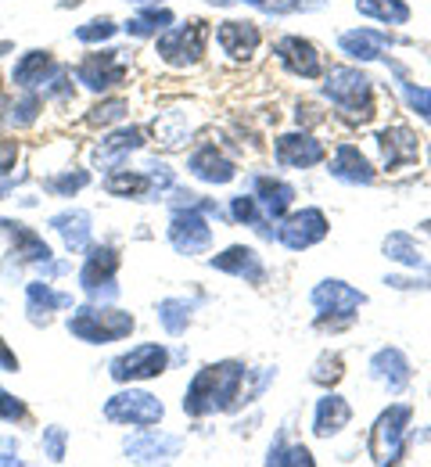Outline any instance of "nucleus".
Instances as JSON below:
<instances>
[{
  "instance_id": "f257e3e1",
  "label": "nucleus",
  "mask_w": 431,
  "mask_h": 467,
  "mask_svg": "<svg viewBox=\"0 0 431 467\" xmlns=\"http://www.w3.org/2000/svg\"><path fill=\"white\" fill-rule=\"evenodd\" d=\"M248 370L238 359H223V363H212V367H201L194 374V381L187 385L184 410L190 417H205V413H216V410H234L241 396V385H245Z\"/></svg>"
},
{
  "instance_id": "f03ea898",
  "label": "nucleus",
  "mask_w": 431,
  "mask_h": 467,
  "mask_svg": "<svg viewBox=\"0 0 431 467\" xmlns=\"http://www.w3.org/2000/svg\"><path fill=\"white\" fill-rule=\"evenodd\" d=\"M323 94L338 105L342 119H349V122L364 126V122L374 119V87H370V79L360 68H345V65L331 68L327 83H323Z\"/></svg>"
},
{
  "instance_id": "7ed1b4c3",
  "label": "nucleus",
  "mask_w": 431,
  "mask_h": 467,
  "mask_svg": "<svg viewBox=\"0 0 431 467\" xmlns=\"http://www.w3.org/2000/svg\"><path fill=\"white\" fill-rule=\"evenodd\" d=\"M414 410L406 403L388 407L370 428V457L374 464H399L406 457V431H410Z\"/></svg>"
},
{
  "instance_id": "20e7f679",
  "label": "nucleus",
  "mask_w": 431,
  "mask_h": 467,
  "mask_svg": "<svg viewBox=\"0 0 431 467\" xmlns=\"http://www.w3.org/2000/svg\"><path fill=\"white\" fill-rule=\"evenodd\" d=\"M137 327V320L123 309H79L76 317H68V331L79 342L90 346H108V342H123L126 335Z\"/></svg>"
},
{
  "instance_id": "39448f33",
  "label": "nucleus",
  "mask_w": 431,
  "mask_h": 467,
  "mask_svg": "<svg viewBox=\"0 0 431 467\" xmlns=\"http://www.w3.org/2000/svg\"><path fill=\"white\" fill-rule=\"evenodd\" d=\"M205 40H209V26L201 18H194L187 26H169V29L159 33V55L173 68H187V65L201 61Z\"/></svg>"
},
{
  "instance_id": "423d86ee",
  "label": "nucleus",
  "mask_w": 431,
  "mask_h": 467,
  "mask_svg": "<svg viewBox=\"0 0 431 467\" xmlns=\"http://www.w3.org/2000/svg\"><path fill=\"white\" fill-rule=\"evenodd\" d=\"M105 417L116 420V424H133V428H155L162 417H166V407L151 396V392H140V389H126L119 396H112L105 403Z\"/></svg>"
},
{
  "instance_id": "0eeeda50",
  "label": "nucleus",
  "mask_w": 431,
  "mask_h": 467,
  "mask_svg": "<svg viewBox=\"0 0 431 467\" xmlns=\"http://www.w3.org/2000/svg\"><path fill=\"white\" fill-rule=\"evenodd\" d=\"M313 306H316V313H320V320H338V324H345V320H353L356 317V309L367 302V295L356 292L353 285H345V281H320L316 288H313Z\"/></svg>"
},
{
  "instance_id": "6e6552de",
  "label": "nucleus",
  "mask_w": 431,
  "mask_h": 467,
  "mask_svg": "<svg viewBox=\"0 0 431 467\" xmlns=\"http://www.w3.org/2000/svg\"><path fill=\"white\" fill-rule=\"evenodd\" d=\"M76 79L94 90V94H108L116 87H123L126 79V65L119 58V51H97V55H87L76 68Z\"/></svg>"
},
{
  "instance_id": "1a4fd4ad",
  "label": "nucleus",
  "mask_w": 431,
  "mask_h": 467,
  "mask_svg": "<svg viewBox=\"0 0 431 467\" xmlns=\"http://www.w3.org/2000/svg\"><path fill=\"white\" fill-rule=\"evenodd\" d=\"M166 367H169V352L162 346H137L119 359H112V378L123 385L126 381H148V378H159Z\"/></svg>"
},
{
  "instance_id": "9d476101",
  "label": "nucleus",
  "mask_w": 431,
  "mask_h": 467,
  "mask_svg": "<svg viewBox=\"0 0 431 467\" xmlns=\"http://www.w3.org/2000/svg\"><path fill=\"white\" fill-rule=\"evenodd\" d=\"M169 241L180 255H198V252H209L212 244V231L201 216V209H177L173 223H169Z\"/></svg>"
},
{
  "instance_id": "9b49d317",
  "label": "nucleus",
  "mask_w": 431,
  "mask_h": 467,
  "mask_svg": "<svg viewBox=\"0 0 431 467\" xmlns=\"http://www.w3.org/2000/svg\"><path fill=\"white\" fill-rule=\"evenodd\" d=\"M277 237H281L292 252H303V248H309V244H316V241H323V237H327V216H323L320 209L292 213V216L281 223Z\"/></svg>"
},
{
  "instance_id": "f8f14e48",
  "label": "nucleus",
  "mask_w": 431,
  "mask_h": 467,
  "mask_svg": "<svg viewBox=\"0 0 431 467\" xmlns=\"http://www.w3.org/2000/svg\"><path fill=\"white\" fill-rule=\"evenodd\" d=\"M273 55L281 58V65L292 72V76H303V79H316L320 72H323V58H320V51L303 40V36H281L277 44H273Z\"/></svg>"
},
{
  "instance_id": "ddd939ff",
  "label": "nucleus",
  "mask_w": 431,
  "mask_h": 467,
  "mask_svg": "<svg viewBox=\"0 0 431 467\" xmlns=\"http://www.w3.org/2000/svg\"><path fill=\"white\" fill-rule=\"evenodd\" d=\"M377 148H381V162H385V170L414 166L417 155H421L417 133L406 130V126H388V130H381V133H377Z\"/></svg>"
},
{
  "instance_id": "4468645a",
  "label": "nucleus",
  "mask_w": 431,
  "mask_h": 467,
  "mask_svg": "<svg viewBox=\"0 0 431 467\" xmlns=\"http://www.w3.org/2000/svg\"><path fill=\"white\" fill-rule=\"evenodd\" d=\"M180 439L177 435H166V431H155V428H140V435L126 439V457L129 461H140V464H155V461H173L180 453Z\"/></svg>"
},
{
  "instance_id": "2eb2a0df",
  "label": "nucleus",
  "mask_w": 431,
  "mask_h": 467,
  "mask_svg": "<svg viewBox=\"0 0 431 467\" xmlns=\"http://www.w3.org/2000/svg\"><path fill=\"white\" fill-rule=\"evenodd\" d=\"M209 266H212V270H223V274H231V277H241L248 285H262V277H266V266H262L259 252H255V248H245V244H231L227 252L212 255Z\"/></svg>"
},
{
  "instance_id": "dca6fc26",
  "label": "nucleus",
  "mask_w": 431,
  "mask_h": 467,
  "mask_svg": "<svg viewBox=\"0 0 431 467\" xmlns=\"http://www.w3.org/2000/svg\"><path fill=\"white\" fill-rule=\"evenodd\" d=\"M277 162L288 170H309V166L323 162V144L313 140L309 133H284L277 140Z\"/></svg>"
},
{
  "instance_id": "f3484780",
  "label": "nucleus",
  "mask_w": 431,
  "mask_h": 467,
  "mask_svg": "<svg viewBox=\"0 0 431 467\" xmlns=\"http://www.w3.org/2000/svg\"><path fill=\"white\" fill-rule=\"evenodd\" d=\"M116 270H119V252H116V248H108V244L90 248V255H87V263H83V270H79V285L90 295L101 292V288H112Z\"/></svg>"
},
{
  "instance_id": "a211bd4d",
  "label": "nucleus",
  "mask_w": 431,
  "mask_h": 467,
  "mask_svg": "<svg viewBox=\"0 0 431 467\" xmlns=\"http://www.w3.org/2000/svg\"><path fill=\"white\" fill-rule=\"evenodd\" d=\"M370 374L374 381H381L388 392H403L410 385V363L399 349H381L370 359Z\"/></svg>"
},
{
  "instance_id": "6ab92c4d",
  "label": "nucleus",
  "mask_w": 431,
  "mask_h": 467,
  "mask_svg": "<svg viewBox=\"0 0 431 467\" xmlns=\"http://www.w3.org/2000/svg\"><path fill=\"white\" fill-rule=\"evenodd\" d=\"M190 173L205 180V183H231L238 176V170L223 151H216V144H205L190 155Z\"/></svg>"
},
{
  "instance_id": "aec40b11",
  "label": "nucleus",
  "mask_w": 431,
  "mask_h": 467,
  "mask_svg": "<svg viewBox=\"0 0 431 467\" xmlns=\"http://www.w3.org/2000/svg\"><path fill=\"white\" fill-rule=\"evenodd\" d=\"M255 202L262 205L266 220H281L295 202V187L284 180H273V176H259L255 180Z\"/></svg>"
},
{
  "instance_id": "412c9836",
  "label": "nucleus",
  "mask_w": 431,
  "mask_h": 467,
  "mask_svg": "<svg viewBox=\"0 0 431 467\" xmlns=\"http://www.w3.org/2000/svg\"><path fill=\"white\" fill-rule=\"evenodd\" d=\"M216 40H220V47H223L231 58H238V61L251 58V55L259 51V29H255L251 22H223V26L216 29Z\"/></svg>"
},
{
  "instance_id": "4be33fe9",
  "label": "nucleus",
  "mask_w": 431,
  "mask_h": 467,
  "mask_svg": "<svg viewBox=\"0 0 431 467\" xmlns=\"http://www.w3.org/2000/svg\"><path fill=\"white\" fill-rule=\"evenodd\" d=\"M0 231L11 234V255H18L22 263H51V248L36 231L11 223V220H0Z\"/></svg>"
},
{
  "instance_id": "5701e85b",
  "label": "nucleus",
  "mask_w": 431,
  "mask_h": 467,
  "mask_svg": "<svg viewBox=\"0 0 431 467\" xmlns=\"http://www.w3.org/2000/svg\"><path fill=\"white\" fill-rule=\"evenodd\" d=\"M331 176L334 180H345V183H374V170H370V162L364 159V151L360 148H353V144H342L338 151H334V159H331Z\"/></svg>"
},
{
  "instance_id": "b1692460",
  "label": "nucleus",
  "mask_w": 431,
  "mask_h": 467,
  "mask_svg": "<svg viewBox=\"0 0 431 467\" xmlns=\"http://www.w3.org/2000/svg\"><path fill=\"white\" fill-rule=\"evenodd\" d=\"M144 144V133L137 130V126H129V130H119V133H112L108 140H101V148L94 151V162L101 166V170H116V166H123V159L129 151H137Z\"/></svg>"
},
{
  "instance_id": "393cba45",
  "label": "nucleus",
  "mask_w": 431,
  "mask_h": 467,
  "mask_svg": "<svg viewBox=\"0 0 431 467\" xmlns=\"http://www.w3.org/2000/svg\"><path fill=\"white\" fill-rule=\"evenodd\" d=\"M338 47H342L349 58L374 61V58H381L385 47H392V36H388V33H377V29H353V33H342V36H338Z\"/></svg>"
},
{
  "instance_id": "a878e982",
  "label": "nucleus",
  "mask_w": 431,
  "mask_h": 467,
  "mask_svg": "<svg viewBox=\"0 0 431 467\" xmlns=\"http://www.w3.org/2000/svg\"><path fill=\"white\" fill-rule=\"evenodd\" d=\"M55 72H58V65L51 58V51H29V55H22L18 65H15V83L22 90H36L40 83L55 79Z\"/></svg>"
},
{
  "instance_id": "bb28decb",
  "label": "nucleus",
  "mask_w": 431,
  "mask_h": 467,
  "mask_svg": "<svg viewBox=\"0 0 431 467\" xmlns=\"http://www.w3.org/2000/svg\"><path fill=\"white\" fill-rule=\"evenodd\" d=\"M349 420H353V407H349L342 396H323V400L316 403V413H313V431H316L320 439H331V435H338Z\"/></svg>"
},
{
  "instance_id": "cd10ccee",
  "label": "nucleus",
  "mask_w": 431,
  "mask_h": 467,
  "mask_svg": "<svg viewBox=\"0 0 431 467\" xmlns=\"http://www.w3.org/2000/svg\"><path fill=\"white\" fill-rule=\"evenodd\" d=\"M51 227L65 237L68 252H83L90 244V213H83V209H68V213L51 216Z\"/></svg>"
},
{
  "instance_id": "c85d7f7f",
  "label": "nucleus",
  "mask_w": 431,
  "mask_h": 467,
  "mask_svg": "<svg viewBox=\"0 0 431 467\" xmlns=\"http://www.w3.org/2000/svg\"><path fill=\"white\" fill-rule=\"evenodd\" d=\"M108 194H119V198H144L155 191V180L151 173H129V170H116V173L105 180Z\"/></svg>"
},
{
  "instance_id": "c756f323",
  "label": "nucleus",
  "mask_w": 431,
  "mask_h": 467,
  "mask_svg": "<svg viewBox=\"0 0 431 467\" xmlns=\"http://www.w3.org/2000/svg\"><path fill=\"white\" fill-rule=\"evenodd\" d=\"M26 298H29V313H33V320H36V324H40V313H44V320H47V313H51V309H65V306H72V298H68V295L51 292V285H47V281H33V285L26 288Z\"/></svg>"
},
{
  "instance_id": "7c9ffc66",
  "label": "nucleus",
  "mask_w": 431,
  "mask_h": 467,
  "mask_svg": "<svg viewBox=\"0 0 431 467\" xmlns=\"http://www.w3.org/2000/svg\"><path fill=\"white\" fill-rule=\"evenodd\" d=\"M356 11L367 15V18H377L385 26H403L410 22V7L403 0H356Z\"/></svg>"
},
{
  "instance_id": "2f4dec72",
  "label": "nucleus",
  "mask_w": 431,
  "mask_h": 467,
  "mask_svg": "<svg viewBox=\"0 0 431 467\" xmlns=\"http://www.w3.org/2000/svg\"><path fill=\"white\" fill-rule=\"evenodd\" d=\"M385 255L388 259H395V263H403V266H414V270H421L425 266V255H421V248L414 244V237L403 231L388 234L385 237Z\"/></svg>"
},
{
  "instance_id": "473e14b6",
  "label": "nucleus",
  "mask_w": 431,
  "mask_h": 467,
  "mask_svg": "<svg viewBox=\"0 0 431 467\" xmlns=\"http://www.w3.org/2000/svg\"><path fill=\"white\" fill-rule=\"evenodd\" d=\"M169 26H173V15H169V11L148 7V11H140L137 18L126 22V33H129V36H159V33L169 29Z\"/></svg>"
},
{
  "instance_id": "72a5a7b5",
  "label": "nucleus",
  "mask_w": 431,
  "mask_h": 467,
  "mask_svg": "<svg viewBox=\"0 0 431 467\" xmlns=\"http://www.w3.org/2000/svg\"><path fill=\"white\" fill-rule=\"evenodd\" d=\"M190 302L184 298H166V302H159V324L166 327V335H184L187 324H190Z\"/></svg>"
},
{
  "instance_id": "f704fd0d",
  "label": "nucleus",
  "mask_w": 431,
  "mask_h": 467,
  "mask_svg": "<svg viewBox=\"0 0 431 467\" xmlns=\"http://www.w3.org/2000/svg\"><path fill=\"white\" fill-rule=\"evenodd\" d=\"M342 374H345V363H342L338 352H323V356L313 363V370H309V378H313L316 385H338Z\"/></svg>"
},
{
  "instance_id": "c9c22d12",
  "label": "nucleus",
  "mask_w": 431,
  "mask_h": 467,
  "mask_svg": "<svg viewBox=\"0 0 431 467\" xmlns=\"http://www.w3.org/2000/svg\"><path fill=\"white\" fill-rule=\"evenodd\" d=\"M266 464H288V467H313V457H309L306 446H284V439H277L273 446H270V457H266Z\"/></svg>"
},
{
  "instance_id": "e433bc0d",
  "label": "nucleus",
  "mask_w": 431,
  "mask_h": 467,
  "mask_svg": "<svg viewBox=\"0 0 431 467\" xmlns=\"http://www.w3.org/2000/svg\"><path fill=\"white\" fill-rule=\"evenodd\" d=\"M126 112H129V105H126L123 98H112V101L94 105L90 116H87V122H90V126H112V122H119Z\"/></svg>"
},
{
  "instance_id": "4c0bfd02",
  "label": "nucleus",
  "mask_w": 431,
  "mask_h": 467,
  "mask_svg": "<svg viewBox=\"0 0 431 467\" xmlns=\"http://www.w3.org/2000/svg\"><path fill=\"white\" fill-rule=\"evenodd\" d=\"M116 22L112 18H94V22H87V26H79L76 29V40H83V44H97V40H112L116 36Z\"/></svg>"
},
{
  "instance_id": "58836bf2",
  "label": "nucleus",
  "mask_w": 431,
  "mask_h": 467,
  "mask_svg": "<svg viewBox=\"0 0 431 467\" xmlns=\"http://www.w3.org/2000/svg\"><path fill=\"white\" fill-rule=\"evenodd\" d=\"M231 213H234V220L238 223H248V227H259L262 220H266V213H262V205L255 202V198H234V205H231Z\"/></svg>"
},
{
  "instance_id": "ea45409f",
  "label": "nucleus",
  "mask_w": 431,
  "mask_h": 467,
  "mask_svg": "<svg viewBox=\"0 0 431 467\" xmlns=\"http://www.w3.org/2000/svg\"><path fill=\"white\" fill-rule=\"evenodd\" d=\"M36 112H40V98H36L33 90H26V98L11 105V116H7V122H11V126H29V122L36 119Z\"/></svg>"
},
{
  "instance_id": "a19ab883",
  "label": "nucleus",
  "mask_w": 431,
  "mask_h": 467,
  "mask_svg": "<svg viewBox=\"0 0 431 467\" xmlns=\"http://www.w3.org/2000/svg\"><path fill=\"white\" fill-rule=\"evenodd\" d=\"M403 98H406V105L417 112V116L431 122V90L428 87H414V83H403Z\"/></svg>"
},
{
  "instance_id": "79ce46f5",
  "label": "nucleus",
  "mask_w": 431,
  "mask_h": 467,
  "mask_svg": "<svg viewBox=\"0 0 431 467\" xmlns=\"http://www.w3.org/2000/svg\"><path fill=\"white\" fill-rule=\"evenodd\" d=\"M65 442H68V431H65V428H58V424L44 428V453H47L55 464L65 461Z\"/></svg>"
},
{
  "instance_id": "37998d69",
  "label": "nucleus",
  "mask_w": 431,
  "mask_h": 467,
  "mask_svg": "<svg viewBox=\"0 0 431 467\" xmlns=\"http://www.w3.org/2000/svg\"><path fill=\"white\" fill-rule=\"evenodd\" d=\"M87 180H90V176L83 173V170L65 173V176H51V180H47V191H55V194H76V191L87 187Z\"/></svg>"
},
{
  "instance_id": "c03bdc74",
  "label": "nucleus",
  "mask_w": 431,
  "mask_h": 467,
  "mask_svg": "<svg viewBox=\"0 0 431 467\" xmlns=\"http://www.w3.org/2000/svg\"><path fill=\"white\" fill-rule=\"evenodd\" d=\"M26 417H29L26 403H22V400H15L11 392H4V389H0V420H11V424H15V420H26Z\"/></svg>"
},
{
  "instance_id": "a18cd8bd",
  "label": "nucleus",
  "mask_w": 431,
  "mask_h": 467,
  "mask_svg": "<svg viewBox=\"0 0 431 467\" xmlns=\"http://www.w3.org/2000/svg\"><path fill=\"white\" fill-rule=\"evenodd\" d=\"M15 159H18V144L15 140H0V176L15 170Z\"/></svg>"
},
{
  "instance_id": "49530a36",
  "label": "nucleus",
  "mask_w": 431,
  "mask_h": 467,
  "mask_svg": "<svg viewBox=\"0 0 431 467\" xmlns=\"http://www.w3.org/2000/svg\"><path fill=\"white\" fill-rule=\"evenodd\" d=\"M0 370H11V374L18 370V356L4 346V338H0Z\"/></svg>"
},
{
  "instance_id": "de8ad7c7",
  "label": "nucleus",
  "mask_w": 431,
  "mask_h": 467,
  "mask_svg": "<svg viewBox=\"0 0 431 467\" xmlns=\"http://www.w3.org/2000/svg\"><path fill=\"white\" fill-rule=\"evenodd\" d=\"M129 4H140V7H159V4H166V0H129Z\"/></svg>"
},
{
  "instance_id": "09e8293b",
  "label": "nucleus",
  "mask_w": 431,
  "mask_h": 467,
  "mask_svg": "<svg viewBox=\"0 0 431 467\" xmlns=\"http://www.w3.org/2000/svg\"><path fill=\"white\" fill-rule=\"evenodd\" d=\"M245 4H251V7H262V11L270 7V0H245Z\"/></svg>"
},
{
  "instance_id": "8fccbe9b",
  "label": "nucleus",
  "mask_w": 431,
  "mask_h": 467,
  "mask_svg": "<svg viewBox=\"0 0 431 467\" xmlns=\"http://www.w3.org/2000/svg\"><path fill=\"white\" fill-rule=\"evenodd\" d=\"M421 227H425V231H428V234H431V220H425V223H421Z\"/></svg>"
},
{
  "instance_id": "3c124183",
  "label": "nucleus",
  "mask_w": 431,
  "mask_h": 467,
  "mask_svg": "<svg viewBox=\"0 0 431 467\" xmlns=\"http://www.w3.org/2000/svg\"><path fill=\"white\" fill-rule=\"evenodd\" d=\"M0 194H4V187H0Z\"/></svg>"
}]
</instances>
